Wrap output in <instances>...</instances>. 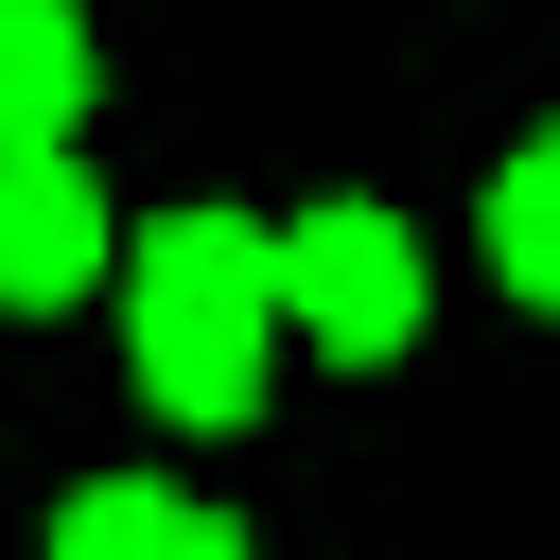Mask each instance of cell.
<instances>
[{"mask_svg":"<svg viewBox=\"0 0 560 560\" xmlns=\"http://www.w3.org/2000/svg\"><path fill=\"white\" fill-rule=\"evenodd\" d=\"M490 280L560 315V122H542V140H525V158L490 175Z\"/></svg>","mask_w":560,"mask_h":560,"instance_id":"6","label":"cell"},{"mask_svg":"<svg viewBox=\"0 0 560 560\" xmlns=\"http://www.w3.org/2000/svg\"><path fill=\"white\" fill-rule=\"evenodd\" d=\"M52 560H245V525L192 508V490H158V472H105V490L52 508Z\"/></svg>","mask_w":560,"mask_h":560,"instance_id":"4","label":"cell"},{"mask_svg":"<svg viewBox=\"0 0 560 560\" xmlns=\"http://www.w3.org/2000/svg\"><path fill=\"white\" fill-rule=\"evenodd\" d=\"M280 332H315L332 368H385V350L420 332V245H402L368 192L298 210V228H280Z\"/></svg>","mask_w":560,"mask_h":560,"instance_id":"2","label":"cell"},{"mask_svg":"<svg viewBox=\"0 0 560 560\" xmlns=\"http://www.w3.org/2000/svg\"><path fill=\"white\" fill-rule=\"evenodd\" d=\"M70 105H88V18L0 0V140H70Z\"/></svg>","mask_w":560,"mask_h":560,"instance_id":"5","label":"cell"},{"mask_svg":"<svg viewBox=\"0 0 560 560\" xmlns=\"http://www.w3.org/2000/svg\"><path fill=\"white\" fill-rule=\"evenodd\" d=\"M105 280V192L70 175V140H0V315H52Z\"/></svg>","mask_w":560,"mask_h":560,"instance_id":"3","label":"cell"},{"mask_svg":"<svg viewBox=\"0 0 560 560\" xmlns=\"http://www.w3.org/2000/svg\"><path fill=\"white\" fill-rule=\"evenodd\" d=\"M262 332H280V228L245 210H158L140 228V280H122V350H140V402L228 438L262 402Z\"/></svg>","mask_w":560,"mask_h":560,"instance_id":"1","label":"cell"}]
</instances>
